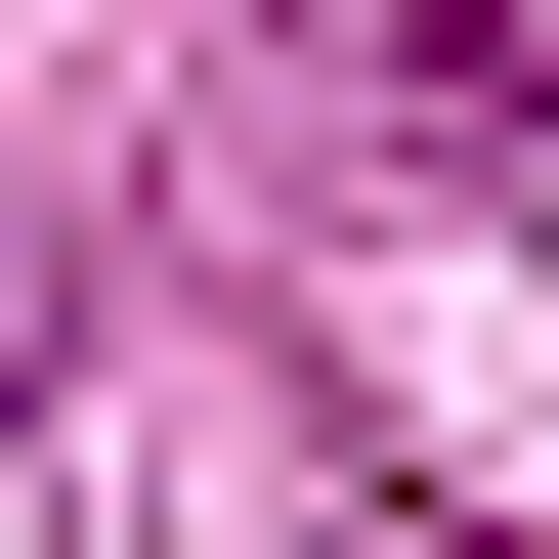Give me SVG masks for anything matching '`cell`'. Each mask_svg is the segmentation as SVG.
<instances>
[{
    "label": "cell",
    "instance_id": "6da1fadb",
    "mask_svg": "<svg viewBox=\"0 0 559 559\" xmlns=\"http://www.w3.org/2000/svg\"><path fill=\"white\" fill-rule=\"evenodd\" d=\"M430 130H516V173H559V0H430Z\"/></svg>",
    "mask_w": 559,
    "mask_h": 559
}]
</instances>
